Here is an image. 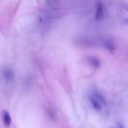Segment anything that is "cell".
I'll return each mask as SVG.
<instances>
[{
    "mask_svg": "<svg viewBox=\"0 0 128 128\" xmlns=\"http://www.w3.org/2000/svg\"><path fill=\"white\" fill-rule=\"evenodd\" d=\"M90 103L92 104V106L94 107V109H96V110H102V103H104L102 96H100L99 95L96 94L94 95L93 96H90Z\"/></svg>",
    "mask_w": 128,
    "mask_h": 128,
    "instance_id": "obj_1",
    "label": "cell"
},
{
    "mask_svg": "<svg viewBox=\"0 0 128 128\" xmlns=\"http://www.w3.org/2000/svg\"><path fill=\"white\" fill-rule=\"evenodd\" d=\"M104 8L103 6L100 2H98V7H96V15H95V18L96 20H101L104 18Z\"/></svg>",
    "mask_w": 128,
    "mask_h": 128,
    "instance_id": "obj_2",
    "label": "cell"
},
{
    "mask_svg": "<svg viewBox=\"0 0 128 128\" xmlns=\"http://www.w3.org/2000/svg\"><path fill=\"white\" fill-rule=\"evenodd\" d=\"M2 118H3V122H4V126H10V124H12V118H11L10 113L7 110H4V112H3Z\"/></svg>",
    "mask_w": 128,
    "mask_h": 128,
    "instance_id": "obj_3",
    "label": "cell"
},
{
    "mask_svg": "<svg viewBox=\"0 0 128 128\" xmlns=\"http://www.w3.org/2000/svg\"><path fill=\"white\" fill-rule=\"evenodd\" d=\"M4 76H6V78H12V73L11 70H6V71H4Z\"/></svg>",
    "mask_w": 128,
    "mask_h": 128,
    "instance_id": "obj_4",
    "label": "cell"
},
{
    "mask_svg": "<svg viewBox=\"0 0 128 128\" xmlns=\"http://www.w3.org/2000/svg\"><path fill=\"white\" fill-rule=\"evenodd\" d=\"M118 127H119V128H124V126H122V124H118Z\"/></svg>",
    "mask_w": 128,
    "mask_h": 128,
    "instance_id": "obj_5",
    "label": "cell"
}]
</instances>
